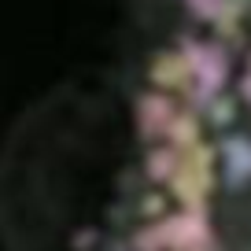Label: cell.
<instances>
[{
  "label": "cell",
  "mask_w": 251,
  "mask_h": 251,
  "mask_svg": "<svg viewBox=\"0 0 251 251\" xmlns=\"http://www.w3.org/2000/svg\"><path fill=\"white\" fill-rule=\"evenodd\" d=\"M96 251H251V211L107 226Z\"/></svg>",
  "instance_id": "1"
}]
</instances>
